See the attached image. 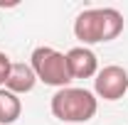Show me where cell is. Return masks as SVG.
Returning <instances> with one entry per match:
<instances>
[{"instance_id": "obj_1", "label": "cell", "mask_w": 128, "mask_h": 125, "mask_svg": "<svg viewBox=\"0 0 128 125\" xmlns=\"http://www.w3.org/2000/svg\"><path fill=\"white\" fill-rule=\"evenodd\" d=\"M123 32V15L116 7H91L74 20V37L81 44L111 42Z\"/></svg>"}, {"instance_id": "obj_2", "label": "cell", "mask_w": 128, "mask_h": 125, "mask_svg": "<svg viewBox=\"0 0 128 125\" xmlns=\"http://www.w3.org/2000/svg\"><path fill=\"white\" fill-rule=\"evenodd\" d=\"M98 110V101L86 88H59L52 96V113L62 123H86Z\"/></svg>"}, {"instance_id": "obj_3", "label": "cell", "mask_w": 128, "mask_h": 125, "mask_svg": "<svg viewBox=\"0 0 128 125\" xmlns=\"http://www.w3.org/2000/svg\"><path fill=\"white\" fill-rule=\"evenodd\" d=\"M30 66L37 81L54 86V88H66L69 81H74L69 74V66H66V54L52 47H37L30 57Z\"/></svg>"}, {"instance_id": "obj_4", "label": "cell", "mask_w": 128, "mask_h": 125, "mask_svg": "<svg viewBox=\"0 0 128 125\" xmlns=\"http://www.w3.org/2000/svg\"><path fill=\"white\" fill-rule=\"evenodd\" d=\"M94 91L104 101H118L128 93V71L123 66H104L94 78Z\"/></svg>"}, {"instance_id": "obj_5", "label": "cell", "mask_w": 128, "mask_h": 125, "mask_svg": "<svg viewBox=\"0 0 128 125\" xmlns=\"http://www.w3.org/2000/svg\"><path fill=\"white\" fill-rule=\"evenodd\" d=\"M66 66L72 78H91L98 74V59L89 47H74L66 52Z\"/></svg>"}, {"instance_id": "obj_6", "label": "cell", "mask_w": 128, "mask_h": 125, "mask_svg": "<svg viewBox=\"0 0 128 125\" xmlns=\"http://www.w3.org/2000/svg\"><path fill=\"white\" fill-rule=\"evenodd\" d=\"M34 83H37V76H34V71H32L30 64L15 62L10 66V74H8V81H5V88H8V91H12L15 96L30 93L32 88H34Z\"/></svg>"}, {"instance_id": "obj_7", "label": "cell", "mask_w": 128, "mask_h": 125, "mask_svg": "<svg viewBox=\"0 0 128 125\" xmlns=\"http://www.w3.org/2000/svg\"><path fill=\"white\" fill-rule=\"evenodd\" d=\"M22 113V101L12 91L0 88V125H12Z\"/></svg>"}, {"instance_id": "obj_8", "label": "cell", "mask_w": 128, "mask_h": 125, "mask_svg": "<svg viewBox=\"0 0 128 125\" xmlns=\"http://www.w3.org/2000/svg\"><path fill=\"white\" fill-rule=\"evenodd\" d=\"M10 66H12L10 57L0 52V86H5V81H8V74H10Z\"/></svg>"}]
</instances>
